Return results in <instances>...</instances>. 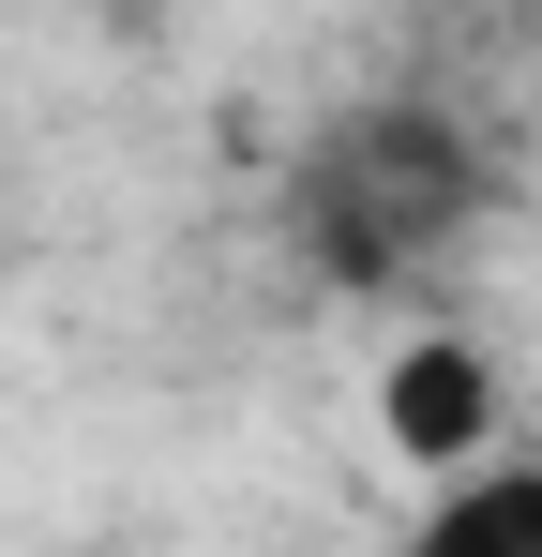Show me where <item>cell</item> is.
<instances>
[{
	"label": "cell",
	"instance_id": "obj_1",
	"mask_svg": "<svg viewBox=\"0 0 542 557\" xmlns=\"http://www.w3.org/2000/svg\"><path fill=\"white\" fill-rule=\"evenodd\" d=\"M286 226L332 286H407L422 257H452L482 226V151L452 136L438 106H347L301 166H286Z\"/></svg>",
	"mask_w": 542,
	"mask_h": 557
},
{
	"label": "cell",
	"instance_id": "obj_2",
	"mask_svg": "<svg viewBox=\"0 0 542 557\" xmlns=\"http://www.w3.org/2000/svg\"><path fill=\"white\" fill-rule=\"evenodd\" d=\"M377 437H392L407 467L497 453V362H482L467 332H407V347L377 362Z\"/></svg>",
	"mask_w": 542,
	"mask_h": 557
},
{
	"label": "cell",
	"instance_id": "obj_3",
	"mask_svg": "<svg viewBox=\"0 0 542 557\" xmlns=\"http://www.w3.org/2000/svg\"><path fill=\"white\" fill-rule=\"evenodd\" d=\"M513 528H542V467H482V482H452L438 512H422V543H513Z\"/></svg>",
	"mask_w": 542,
	"mask_h": 557
}]
</instances>
